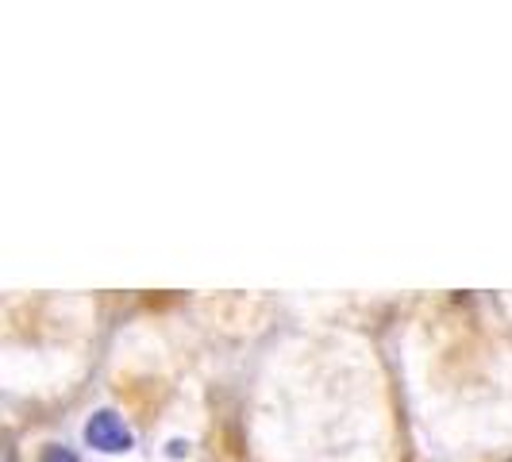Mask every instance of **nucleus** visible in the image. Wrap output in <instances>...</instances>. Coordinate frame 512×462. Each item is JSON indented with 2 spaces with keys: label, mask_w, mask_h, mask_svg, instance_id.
<instances>
[{
  "label": "nucleus",
  "mask_w": 512,
  "mask_h": 462,
  "mask_svg": "<svg viewBox=\"0 0 512 462\" xmlns=\"http://www.w3.org/2000/svg\"><path fill=\"white\" fill-rule=\"evenodd\" d=\"M85 439H89V447H97V451H104V455H124V451H131L128 424L108 409L89 416V424H85Z\"/></svg>",
  "instance_id": "obj_1"
},
{
  "label": "nucleus",
  "mask_w": 512,
  "mask_h": 462,
  "mask_svg": "<svg viewBox=\"0 0 512 462\" xmlns=\"http://www.w3.org/2000/svg\"><path fill=\"white\" fill-rule=\"evenodd\" d=\"M43 462H77V455L70 447H47V451H43Z\"/></svg>",
  "instance_id": "obj_2"
}]
</instances>
